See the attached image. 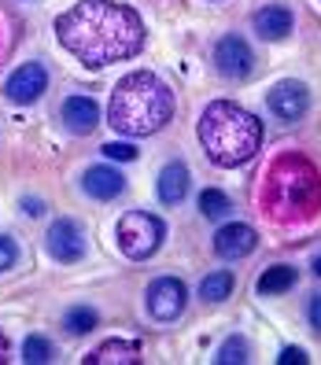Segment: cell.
I'll return each instance as SVG.
<instances>
[{"instance_id": "1", "label": "cell", "mask_w": 321, "mask_h": 365, "mask_svg": "<svg viewBox=\"0 0 321 365\" xmlns=\"http://www.w3.org/2000/svg\"><path fill=\"white\" fill-rule=\"evenodd\" d=\"M56 37L85 67H107L144 48V23L118 0H78L56 19Z\"/></svg>"}, {"instance_id": "2", "label": "cell", "mask_w": 321, "mask_h": 365, "mask_svg": "<svg viewBox=\"0 0 321 365\" xmlns=\"http://www.w3.org/2000/svg\"><path fill=\"white\" fill-rule=\"evenodd\" d=\"M263 210L277 225H303L321 210V174L303 155H281L266 170Z\"/></svg>"}, {"instance_id": "3", "label": "cell", "mask_w": 321, "mask_h": 365, "mask_svg": "<svg viewBox=\"0 0 321 365\" xmlns=\"http://www.w3.org/2000/svg\"><path fill=\"white\" fill-rule=\"evenodd\" d=\"M174 115V93L152 74V71H133L126 74L107 103V122L126 137H148L159 133Z\"/></svg>"}, {"instance_id": "4", "label": "cell", "mask_w": 321, "mask_h": 365, "mask_svg": "<svg viewBox=\"0 0 321 365\" xmlns=\"http://www.w3.org/2000/svg\"><path fill=\"white\" fill-rule=\"evenodd\" d=\"M200 144L214 166H244L263 148V122L237 103L214 100L200 115Z\"/></svg>"}, {"instance_id": "5", "label": "cell", "mask_w": 321, "mask_h": 365, "mask_svg": "<svg viewBox=\"0 0 321 365\" xmlns=\"http://www.w3.org/2000/svg\"><path fill=\"white\" fill-rule=\"evenodd\" d=\"M163 222L156 218V214L148 210H130L118 218V229H115V240H118V251L126 255V259H152V255L159 251L163 244Z\"/></svg>"}, {"instance_id": "6", "label": "cell", "mask_w": 321, "mask_h": 365, "mask_svg": "<svg viewBox=\"0 0 321 365\" xmlns=\"http://www.w3.org/2000/svg\"><path fill=\"white\" fill-rule=\"evenodd\" d=\"M144 303H148V314L156 321H178L181 310H185V284L174 281V277H159V281L148 288Z\"/></svg>"}, {"instance_id": "7", "label": "cell", "mask_w": 321, "mask_h": 365, "mask_svg": "<svg viewBox=\"0 0 321 365\" xmlns=\"http://www.w3.org/2000/svg\"><path fill=\"white\" fill-rule=\"evenodd\" d=\"M45 244H49V255H52L56 262H78L81 255H85V232L78 229V222L59 218V222L49 225Z\"/></svg>"}, {"instance_id": "8", "label": "cell", "mask_w": 321, "mask_h": 365, "mask_svg": "<svg viewBox=\"0 0 321 365\" xmlns=\"http://www.w3.org/2000/svg\"><path fill=\"white\" fill-rule=\"evenodd\" d=\"M266 103H270V111L281 122H295V118H303L307 103H310V93H307L303 81H281V85L270 89Z\"/></svg>"}, {"instance_id": "9", "label": "cell", "mask_w": 321, "mask_h": 365, "mask_svg": "<svg viewBox=\"0 0 321 365\" xmlns=\"http://www.w3.org/2000/svg\"><path fill=\"white\" fill-rule=\"evenodd\" d=\"M251 63H255V56L248 48V41L237 37V34L222 37L218 48H214V67H218V74H225V78H248Z\"/></svg>"}, {"instance_id": "10", "label": "cell", "mask_w": 321, "mask_h": 365, "mask_svg": "<svg viewBox=\"0 0 321 365\" xmlns=\"http://www.w3.org/2000/svg\"><path fill=\"white\" fill-rule=\"evenodd\" d=\"M45 85H49V74L41 63H23L4 85V93L11 103H34L41 93H45Z\"/></svg>"}, {"instance_id": "11", "label": "cell", "mask_w": 321, "mask_h": 365, "mask_svg": "<svg viewBox=\"0 0 321 365\" xmlns=\"http://www.w3.org/2000/svg\"><path fill=\"white\" fill-rule=\"evenodd\" d=\"M255 244H259V232L244 222H229L214 232V251H218L222 259H244V255L255 251Z\"/></svg>"}, {"instance_id": "12", "label": "cell", "mask_w": 321, "mask_h": 365, "mask_svg": "<svg viewBox=\"0 0 321 365\" xmlns=\"http://www.w3.org/2000/svg\"><path fill=\"white\" fill-rule=\"evenodd\" d=\"M81 188L89 192L93 200H115L118 192L126 188V178L118 174V170H111V166H89L85 178H81Z\"/></svg>"}, {"instance_id": "13", "label": "cell", "mask_w": 321, "mask_h": 365, "mask_svg": "<svg viewBox=\"0 0 321 365\" xmlns=\"http://www.w3.org/2000/svg\"><path fill=\"white\" fill-rule=\"evenodd\" d=\"M63 122H67L71 133H93L100 122V107L89 96H71L63 103Z\"/></svg>"}, {"instance_id": "14", "label": "cell", "mask_w": 321, "mask_h": 365, "mask_svg": "<svg viewBox=\"0 0 321 365\" xmlns=\"http://www.w3.org/2000/svg\"><path fill=\"white\" fill-rule=\"evenodd\" d=\"M89 365H137L141 361V347L130 339H107L85 358Z\"/></svg>"}, {"instance_id": "15", "label": "cell", "mask_w": 321, "mask_h": 365, "mask_svg": "<svg viewBox=\"0 0 321 365\" xmlns=\"http://www.w3.org/2000/svg\"><path fill=\"white\" fill-rule=\"evenodd\" d=\"M255 34H259L263 41H281L292 34V11L281 8V4H270L263 8L259 15H255Z\"/></svg>"}, {"instance_id": "16", "label": "cell", "mask_w": 321, "mask_h": 365, "mask_svg": "<svg viewBox=\"0 0 321 365\" xmlns=\"http://www.w3.org/2000/svg\"><path fill=\"white\" fill-rule=\"evenodd\" d=\"M188 192V166L185 163H166L159 174V200L166 207H178Z\"/></svg>"}, {"instance_id": "17", "label": "cell", "mask_w": 321, "mask_h": 365, "mask_svg": "<svg viewBox=\"0 0 321 365\" xmlns=\"http://www.w3.org/2000/svg\"><path fill=\"white\" fill-rule=\"evenodd\" d=\"M229 292H233V273L229 269H214V273H207L200 281V299L203 303H222V299H229Z\"/></svg>"}, {"instance_id": "18", "label": "cell", "mask_w": 321, "mask_h": 365, "mask_svg": "<svg viewBox=\"0 0 321 365\" xmlns=\"http://www.w3.org/2000/svg\"><path fill=\"white\" fill-rule=\"evenodd\" d=\"M295 284V269L292 266H270L263 277H259V292L263 295H281Z\"/></svg>"}, {"instance_id": "19", "label": "cell", "mask_w": 321, "mask_h": 365, "mask_svg": "<svg viewBox=\"0 0 321 365\" xmlns=\"http://www.w3.org/2000/svg\"><path fill=\"white\" fill-rule=\"evenodd\" d=\"M218 365H240L248 361V339L244 336H229L222 347H218V358H214Z\"/></svg>"}, {"instance_id": "20", "label": "cell", "mask_w": 321, "mask_h": 365, "mask_svg": "<svg viewBox=\"0 0 321 365\" xmlns=\"http://www.w3.org/2000/svg\"><path fill=\"white\" fill-rule=\"evenodd\" d=\"M200 210L207 214V218H222L225 210H233V203H229L225 192H218V188H207L203 196H200Z\"/></svg>"}, {"instance_id": "21", "label": "cell", "mask_w": 321, "mask_h": 365, "mask_svg": "<svg viewBox=\"0 0 321 365\" xmlns=\"http://www.w3.org/2000/svg\"><path fill=\"white\" fill-rule=\"evenodd\" d=\"M23 358H26L30 365H45V361H52V343H49L45 336H30V339L23 343Z\"/></svg>"}, {"instance_id": "22", "label": "cell", "mask_w": 321, "mask_h": 365, "mask_svg": "<svg viewBox=\"0 0 321 365\" xmlns=\"http://www.w3.org/2000/svg\"><path fill=\"white\" fill-rule=\"evenodd\" d=\"M93 325H96V314H93L89 307H78V310H71V314H67V321H63V329H67L71 336H85Z\"/></svg>"}, {"instance_id": "23", "label": "cell", "mask_w": 321, "mask_h": 365, "mask_svg": "<svg viewBox=\"0 0 321 365\" xmlns=\"http://www.w3.org/2000/svg\"><path fill=\"white\" fill-rule=\"evenodd\" d=\"M103 155L107 159H118V163H133L137 159V148L133 144H103Z\"/></svg>"}, {"instance_id": "24", "label": "cell", "mask_w": 321, "mask_h": 365, "mask_svg": "<svg viewBox=\"0 0 321 365\" xmlns=\"http://www.w3.org/2000/svg\"><path fill=\"white\" fill-rule=\"evenodd\" d=\"M15 259H19V247H15V240H8V236H0V273L11 269V266H15Z\"/></svg>"}, {"instance_id": "25", "label": "cell", "mask_w": 321, "mask_h": 365, "mask_svg": "<svg viewBox=\"0 0 321 365\" xmlns=\"http://www.w3.org/2000/svg\"><path fill=\"white\" fill-rule=\"evenodd\" d=\"M277 361H281V365H307V351H299V347H285Z\"/></svg>"}, {"instance_id": "26", "label": "cell", "mask_w": 321, "mask_h": 365, "mask_svg": "<svg viewBox=\"0 0 321 365\" xmlns=\"http://www.w3.org/2000/svg\"><path fill=\"white\" fill-rule=\"evenodd\" d=\"M310 325L321 332V295H314V299H310Z\"/></svg>"}, {"instance_id": "27", "label": "cell", "mask_w": 321, "mask_h": 365, "mask_svg": "<svg viewBox=\"0 0 321 365\" xmlns=\"http://www.w3.org/2000/svg\"><path fill=\"white\" fill-rule=\"evenodd\" d=\"M23 210L26 214H41V200H23Z\"/></svg>"}, {"instance_id": "28", "label": "cell", "mask_w": 321, "mask_h": 365, "mask_svg": "<svg viewBox=\"0 0 321 365\" xmlns=\"http://www.w3.org/2000/svg\"><path fill=\"white\" fill-rule=\"evenodd\" d=\"M4 358H8V339L0 336V361H4Z\"/></svg>"}, {"instance_id": "29", "label": "cell", "mask_w": 321, "mask_h": 365, "mask_svg": "<svg viewBox=\"0 0 321 365\" xmlns=\"http://www.w3.org/2000/svg\"><path fill=\"white\" fill-rule=\"evenodd\" d=\"M314 273H317V277H321V259H314Z\"/></svg>"}]
</instances>
